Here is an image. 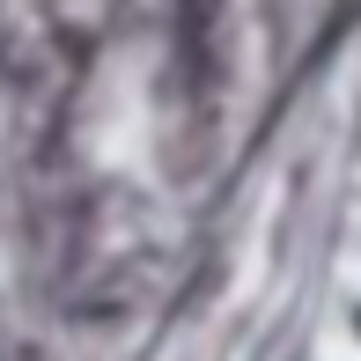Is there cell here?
I'll return each mask as SVG.
<instances>
[{
    "instance_id": "1",
    "label": "cell",
    "mask_w": 361,
    "mask_h": 361,
    "mask_svg": "<svg viewBox=\"0 0 361 361\" xmlns=\"http://www.w3.org/2000/svg\"><path fill=\"white\" fill-rule=\"evenodd\" d=\"M347 332L361 339V295H347Z\"/></svg>"
}]
</instances>
